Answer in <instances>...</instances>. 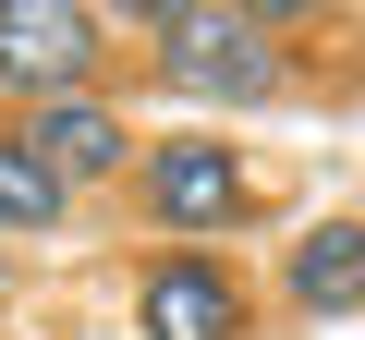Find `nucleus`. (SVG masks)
I'll return each instance as SVG.
<instances>
[{
  "label": "nucleus",
  "mask_w": 365,
  "mask_h": 340,
  "mask_svg": "<svg viewBox=\"0 0 365 340\" xmlns=\"http://www.w3.org/2000/svg\"><path fill=\"white\" fill-rule=\"evenodd\" d=\"M134 328H146V340H256V316H244V280H232L220 255H195V243H170V255L146 267V292H134Z\"/></svg>",
  "instance_id": "20e7f679"
},
{
  "label": "nucleus",
  "mask_w": 365,
  "mask_h": 340,
  "mask_svg": "<svg viewBox=\"0 0 365 340\" xmlns=\"http://www.w3.org/2000/svg\"><path fill=\"white\" fill-rule=\"evenodd\" d=\"M146 61L182 85V97H280V25L292 0H146Z\"/></svg>",
  "instance_id": "f257e3e1"
},
{
  "label": "nucleus",
  "mask_w": 365,
  "mask_h": 340,
  "mask_svg": "<svg viewBox=\"0 0 365 340\" xmlns=\"http://www.w3.org/2000/svg\"><path fill=\"white\" fill-rule=\"evenodd\" d=\"M86 73H98V13H73V0H0V85L25 110L86 97Z\"/></svg>",
  "instance_id": "7ed1b4c3"
},
{
  "label": "nucleus",
  "mask_w": 365,
  "mask_h": 340,
  "mask_svg": "<svg viewBox=\"0 0 365 340\" xmlns=\"http://www.w3.org/2000/svg\"><path fill=\"white\" fill-rule=\"evenodd\" d=\"M13 134L61 170V183H110V170H134V134L110 122V97H37Z\"/></svg>",
  "instance_id": "39448f33"
},
{
  "label": "nucleus",
  "mask_w": 365,
  "mask_h": 340,
  "mask_svg": "<svg viewBox=\"0 0 365 340\" xmlns=\"http://www.w3.org/2000/svg\"><path fill=\"white\" fill-rule=\"evenodd\" d=\"M244 207H256V183H244V146H220V134H170V146H146V219L170 231V243H220V231H244Z\"/></svg>",
  "instance_id": "f03ea898"
},
{
  "label": "nucleus",
  "mask_w": 365,
  "mask_h": 340,
  "mask_svg": "<svg viewBox=\"0 0 365 340\" xmlns=\"http://www.w3.org/2000/svg\"><path fill=\"white\" fill-rule=\"evenodd\" d=\"M280 280H292L304 316H353V304H365V219H317V231L292 243Z\"/></svg>",
  "instance_id": "423d86ee"
},
{
  "label": "nucleus",
  "mask_w": 365,
  "mask_h": 340,
  "mask_svg": "<svg viewBox=\"0 0 365 340\" xmlns=\"http://www.w3.org/2000/svg\"><path fill=\"white\" fill-rule=\"evenodd\" d=\"M61 219H73V183L0 122V231H61Z\"/></svg>",
  "instance_id": "0eeeda50"
}]
</instances>
